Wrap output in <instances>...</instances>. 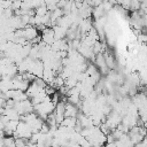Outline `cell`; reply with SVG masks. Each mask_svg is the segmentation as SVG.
<instances>
[{
  "mask_svg": "<svg viewBox=\"0 0 147 147\" xmlns=\"http://www.w3.org/2000/svg\"><path fill=\"white\" fill-rule=\"evenodd\" d=\"M55 106L56 105L52 100L48 99V100H45V101H42V102H40L38 105H34L33 107H34V109H36V111H37L39 117H41L42 119H47L48 114L53 113V110L55 109Z\"/></svg>",
  "mask_w": 147,
  "mask_h": 147,
  "instance_id": "1",
  "label": "cell"
},
{
  "mask_svg": "<svg viewBox=\"0 0 147 147\" xmlns=\"http://www.w3.org/2000/svg\"><path fill=\"white\" fill-rule=\"evenodd\" d=\"M94 61H95V64L100 68V71H101L102 74H106L107 70H108V67H107V63H106L105 55H103L102 53H98Z\"/></svg>",
  "mask_w": 147,
  "mask_h": 147,
  "instance_id": "2",
  "label": "cell"
},
{
  "mask_svg": "<svg viewBox=\"0 0 147 147\" xmlns=\"http://www.w3.org/2000/svg\"><path fill=\"white\" fill-rule=\"evenodd\" d=\"M42 41L46 45H52L55 41V36H54V30L52 29H44V34H42Z\"/></svg>",
  "mask_w": 147,
  "mask_h": 147,
  "instance_id": "3",
  "label": "cell"
},
{
  "mask_svg": "<svg viewBox=\"0 0 147 147\" xmlns=\"http://www.w3.org/2000/svg\"><path fill=\"white\" fill-rule=\"evenodd\" d=\"M38 36V30L33 26V25H26L24 28V38H26L29 41L33 40L36 37Z\"/></svg>",
  "mask_w": 147,
  "mask_h": 147,
  "instance_id": "4",
  "label": "cell"
},
{
  "mask_svg": "<svg viewBox=\"0 0 147 147\" xmlns=\"http://www.w3.org/2000/svg\"><path fill=\"white\" fill-rule=\"evenodd\" d=\"M78 114V109L76 107V105L69 102L65 103V111H64V117H77Z\"/></svg>",
  "mask_w": 147,
  "mask_h": 147,
  "instance_id": "5",
  "label": "cell"
},
{
  "mask_svg": "<svg viewBox=\"0 0 147 147\" xmlns=\"http://www.w3.org/2000/svg\"><path fill=\"white\" fill-rule=\"evenodd\" d=\"M79 30L82 31V33H87L92 28H93V24H92V21L90 17L87 18H83L82 22L79 23Z\"/></svg>",
  "mask_w": 147,
  "mask_h": 147,
  "instance_id": "6",
  "label": "cell"
},
{
  "mask_svg": "<svg viewBox=\"0 0 147 147\" xmlns=\"http://www.w3.org/2000/svg\"><path fill=\"white\" fill-rule=\"evenodd\" d=\"M53 30H54L55 39H63L64 36H67V31H68V29H65L61 25H57V24H55L53 26Z\"/></svg>",
  "mask_w": 147,
  "mask_h": 147,
  "instance_id": "7",
  "label": "cell"
},
{
  "mask_svg": "<svg viewBox=\"0 0 147 147\" xmlns=\"http://www.w3.org/2000/svg\"><path fill=\"white\" fill-rule=\"evenodd\" d=\"M76 124H77V117H64V119L61 122L60 125H63V126L74 129Z\"/></svg>",
  "mask_w": 147,
  "mask_h": 147,
  "instance_id": "8",
  "label": "cell"
},
{
  "mask_svg": "<svg viewBox=\"0 0 147 147\" xmlns=\"http://www.w3.org/2000/svg\"><path fill=\"white\" fill-rule=\"evenodd\" d=\"M103 13H105V9H103L102 5H99V6H95V7H94L92 15H93L95 18H100V17L103 15Z\"/></svg>",
  "mask_w": 147,
  "mask_h": 147,
  "instance_id": "9",
  "label": "cell"
},
{
  "mask_svg": "<svg viewBox=\"0 0 147 147\" xmlns=\"http://www.w3.org/2000/svg\"><path fill=\"white\" fill-rule=\"evenodd\" d=\"M34 10H36V15H38V16H44V15H46L48 13V8H47L46 5L38 6V7H36Z\"/></svg>",
  "mask_w": 147,
  "mask_h": 147,
  "instance_id": "10",
  "label": "cell"
},
{
  "mask_svg": "<svg viewBox=\"0 0 147 147\" xmlns=\"http://www.w3.org/2000/svg\"><path fill=\"white\" fill-rule=\"evenodd\" d=\"M92 49H93L94 54H98V53H102V51H103V46L101 45V42H100L99 40H96V41L93 44V46H92Z\"/></svg>",
  "mask_w": 147,
  "mask_h": 147,
  "instance_id": "11",
  "label": "cell"
},
{
  "mask_svg": "<svg viewBox=\"0 0 147 147\" xmlns=\"http://www.w3.org/2000/svg\"><path fill=\"white\" fill-rule=\"evenodd\" d=\"M105 59H106L107 67H108V68H110V69H114V68H115V61H114L113 56H111V55H109V54H106V55H105Z\"/></svg>",
  "mask_w": 147,
  "mask_h": 147,
  "instance_id": "12",
  "label": "cell"
},
{
  "mask_svg": "<svg viewBox=\"0 0 147 147\" xmlns=\"http://www.w3.org/2000/svg\"><path fill=\"white\" fill-rule=\"evenodd\" d=\"M3 145H6V146H16L15 145V138H13V137H3Z\"/></svg>",
  "mask_w": 147,
  "mask_h": 147,
  "instance_id": "13",
  "label": "cell"
},
{
  "mask_svg": "<svg viewBox=\"0 0 147 147\" xmlns=\"http://www.w3.org/2000/svg\"><path fill=\"white\" fill-rule=\"evenodd\" d=\"M140 0H131V2H130V8L132 9V10H137V9H139L140 8Z\"/></svg>",
  "mask_w": 147,
  "mask_h": 147,
  "instance_id": "14",
  "label": "cell"
},
{
  "mask_svg": "<svg viewBox=\"0 0 147 147\" xmlns=\"http://www.w3.org/2000/svg\"><path fill=\"white\" fill-rule=\"evenodd\" d=\"M22 2L23 0H13V3H11V9L13 10H16V9H20L22 7Z\"/></svg>",
  "mask_w": 147,
  "mask_h": 147,
  "instance_id": "15",
  "label": "cell"
},
{
  "mask_svg": "<svg viewBox=\"0 0 147 147\" xmlns=\"http://www.w3.org/2000/svg\"><path fill=\"white\" fill-rule=\"evenodd\" d=\"M68 1H69V0H60V1H59V2L56 3V6H57L59 8H63V7L65 6V3H67Z\"/></svg>",
  "mask_w": 147,
  "mask_h": 147,
  "instance_id": "16",
  "label": "cell"
},
{
  "mask_svg": "<svg viewBox=\"0 0 147 147\" xmlns=\"http://www.w3.org/2000/svg\"><path fill=\"white\" fill-rule=\"evenodd\" d=\"M6 106V99H3L1 95H0V108H3Z\"/></svg>",
  "mask_w": 147,
  "mask_h": 147,
  "instance_id": "17",
  "label": "cell"
},
{
  "mask_svg": "<svg viewBox=\"0 0 147 147\" xmlns=\"http://www.w3.org/2000/svg\"><path fill=\"white\" fill-rule=\"evenodd\" d=\"M144 126L147 129V121H146V122H144Z\"/></svg>",
  "mask_w": 147,
  "mask_h": 147,
  "instance_id": "18",
  "label": "cell"
},
{
  "mask_svg": "<svg viewBox=\"0 0 147 147\" xmlns=\"http://www.w3.org/2000/svg\"><path fill=\"white\" fill-rule=\"evenodd\" d=\"M75 2H80V1H83V0H74Z\"/></svg>",
  "mask_w": 147,
  "mask_h": 147,
  "instance_id": "19",
  "label": "cell"
}]
</instances>
